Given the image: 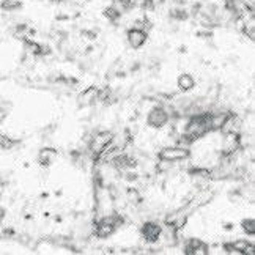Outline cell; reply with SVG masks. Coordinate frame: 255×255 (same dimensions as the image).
<instances>
[{
    "instance_id": "obj_1",
    "label": "cell",
    "mask_w": 255,
    "mask_h": 255,
    "mask_svg": "<svg viewBox=\"0 0 255 255\" xmlns=\"http://www.w3.org/2000/svg\"><path fill=\"white\" fill-rule=\"evenodd\" d=\"M173 117V111L167 109L164 104H158V106H153L151 109L146 114V126L151 128V129H164L165 126L169 125V122L172 120Z\"/></svg>"
},
{
    "instance_id": "obj_2",
    "label": "cell",
    "mask_w": 255,
    "mask_h": 255,
    "mask_svg": "<svg viewBox=\"0 0 255 255\" xmlns=\"http://www.w3.org/2000/svg\"><path fill=\"white\" fill-rule=\"evenodd\" d=\"M189 156H191V150L188 148V146H180V145L164 146V148H161L158 151V158L159 159L169 161V162H175V164L189 159Z\"/></svg>"
},
{
    "instance_id": "obj_3",
    "label": "cell",
    "mask_w": 255,
    "mask_h": 255,
    "mask_svg": "<svg viewBox=\"0 0 255 255\" xmlns=\"http://www.w3.org/2000/svg\"><path fill=\"white\" fill-rule=\"evenodd\" d=\"M162 225L156 221H146L140 225V237L143 238V241H146L148 244H154L158 243L162 237Z\"/></svg>"
},
{
    "instance_id": "obj_4",
    "label": "cell",
    "mask_w": 255,
    "mask_h": 255,
    "mask_svg": "<svg viewBox=\"0 0 255 255\" xmlns=\"http://www.w3.org/2000/svg\"><path fill=\"white\" fill-rule=\"evenodd\" d=\"M148 41V32L140 30V28L131 27L126 30V43L134 51H139L140 47H143Z\"/></svg>"
},
{
    "instance_id": "obj_5",
    "label": "cell",
    "mask_w": 255,
    "mask_h": 255,
    "mask_svg": "<svg viewBox=\"0 0 255 255\" xmlns=\"http://www.w3.org/2000/svg\"><path fill=\"white\" fill-rule=\"evenodd\" d=\"M183 252L186 255H208L210 254V246L205 241L199 238H189L184 243Z\"/></svg>"
},
{
    "instance_id": "obj_6",
    "label": "cell",
    "mask_w": 255,
    "mask_h": 255,
    "mask_svg": "<svg viewBox=\"0 0 255 255\" xmlns=\"http://www.w3.org/2000/svg\"><path fill=\"white\" fill-rule=\"evenodd\" d=\"M58 159V150L51 148V146H44L40 151H38L36 161L41 167H51V165Z\"/></svg>"
},
{
    "instance_id": "obj_7",
    "label": "cell",
    "mask_w": 255,
    "mask_h": 255,
    "mask_svg": "<svg viewBox=\"0 0 255 255\" xmlns=\"http://www.w3.org/2000/svg\"><path fill=\"white\" fill-rule=\"evenodd\" d=\"M98 103V88L88 87L79 96H77V104L79 107H92Z\"/></svg>"
},
{
    "instance_id": "obj_8",
    "label": "cell",
    "mask_w": 255,
    "mask_h": 255,
    "mask_svg": "<svg viewBox=\"0 0 255 255\" xmlns=\"http://www.w3.org/2000/svg\"><path fill=\"white\" fill-rule=\"evenodd\" d=\"M195 84H197V81H195V77L189 73H181L178 76V79H176V87H178V90L181 93L192 92L195 88Z\"/></svg>"
},
{
    "instance_id": "obj_9",
    "label": "cell",
    "mask_w": 255,
    "mask_h": 255,
    "mask_svg": "<svg viewBox=\"0 0 255 255\" xmlns=\"http://www.w3.org/2000/svg\"><path fill=\"white\" fill-rule=\"evenodd\" d=\"M189 16H191L189 9H186L181 5H175L169 11V17L172 19V22H184V21H188Z\"/></svg>"
},
{
    "instance_id": "obj_10",
    "label": "cell",
    "mask_w": 255,
    "mask_h": 255,
    "mask_svg": "<svg viewBox=\"0 0 255 255\" xmlns=\"http://www.w3.org/2000/svg\"><path fill=\"white\" fill-rule=\"evenodd\" d=\"M112 5L115 9H119V11L123 14L126 11H131V9L135 6V0H111Z\"/></svg>"
},
{
    "instance_id": "obj_11",
    "label": "cell",
    "mask_w": 255,
    "mask_h": 255,
    "mask_svg": "<svg viewBox=\"0 0 255 255\" xmlns=\"http://www.w3.org/2000/svg\"><path fill=\"white\" fill-rule=\"evenodd\" d=\"M19 145H21V140H17V139H11V137H6V135L0 137V150H3V151L16 150Z\"/></svg>"
},
{
    "instance_id": "obj_12",
    "label": "cell",
    "mask_w": 255,
    "mask_h": 255,
    "mask_svg": "<svg viewBox=\"0 0 255 255\" xmlns=\"http://www.w3.org/2000/svg\"><path fill=\"white\" fill-rule=\"evenodd\" d=\"M125 200L129 203V205H139L142 202V195L139 192V189H135V188H128L125 191Z\"/></svg>"
},
{
    "instance_id": "obj_13",
    "label": "cell",
    "mask_w": 255,
    "mask_h": 255,
    "mask_svg": "<svg viewBox=\"0 0 255 255\" xmlns=\"http://www.w3.org/2000/svg\"><path fill=\"white\" fill-rule=\"evenodd\" d=\"M0 8L6 13H16L22 8V2L21 0H2L0 3Z\"/></svg>"
},
{
    "instance_id": "obj_14",
    "label": "cell",
    "mask_w": 255,
    "mask_h": 255,
    "mask_svg": "<svg viewBox=\"0 0 255 255\" xmlns=\"http://www.w3.org/2000/svg\"><path fill=\"white\" fill-rule=\"evenodd\" d=\"M241 229L248 237H254L255 235V219L254 218H246L241 221Z\"/></svg>"
},
{
    "instance_id": "obj_15",
    "label": "cell",
    "mask_w": 255,
    "mask_h": 255,
    "mask_svg": "<svg viewBox=\"0 0 255 255\" xmlns=\"http://www.w3.org/2000/svg\"><path fill=\"white\" fill-rule=\"evenodd\" d=\"M104 16L107 17V19H109V21L111 22H119V19H122V13L119 11V9H115L114 6H109V8H106L104 9Z\"/></svg>"
},
{
    "instance_id": "obj_16",
    "label": "cell",
    "mask_w": 255,
    "mask_h": 255,
    "mask_svg": "<svg viewBox=\"0 0 255 255\" xmlns=\"http://www.w3.org/2000/svg\"><path fill=\"white\" fill-rule=\"evenodd\" d=\"M249 240H246V238H240V240H235L232 244H233V248H235V251H237L238 254H243L244 252V249H246L248 246H249Z\"/></svg>"
},
{
    "instance_id": "obj_17",
    "label": "cell",
    "mask_w": 255,
    "mask_h": 255,
    "mask_svg": "<svg viewBox=\"0 0 255 255\" xmlns=\"http://www.w3.org/2000/svg\"><path fill=\"white\" fill-rule=\"evenodd\" d=\"M227 199H229L232 203H240L241 200H244V194H243V191H240V189H233V191H230V192L227 194Z\"/></svg>"
},
{
    "instance_id": "obj_18",
    "label": "cell",
    "mask_w": 255,
    "mask_h": 255,
    "mask_svg": "<svg viewBox=\"0 0 255 255\" xmlns=\"http://www.w3.org/2000/svg\"><path fill=\"white\" fill-rule=\"evenodd\" d=\"M244 255H255V244L254 243H249V246L244 249V252H243Z\"/></svg>"
},
{
    "instance_id": "obj_19",
    "label": "cell",
    "mask_w": 255,
    "mask_h": 255,
    "mask_svg": "<svg viewBox=\"0 0 255 255\" xmlns=\"http://www.w3.org/2000/svg\"><path fill=\"white\" fill-rule=\"evenodd\" d=\"M5 219H6V210L3 207H0V225L3 224Z\"/></svg>"
},
{
    "instance_id": "obj_20",
    "label": "cell",
    "mask_w": 255,
    "mask_h": 255,
    "mask_svg": "<svg viewBox=\"0 0 255 255\" xmlns=\"http://www.w3.org/2000/svg\"><path fill=\"white\" fill-rule=\"evenodd\" d=\"M224 229L225 230H233L235 229V225L232 222H227V224H224Z\"/></svg>"
}]
</instances>
